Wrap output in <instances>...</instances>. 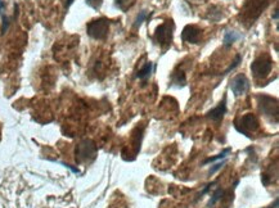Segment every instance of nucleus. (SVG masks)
Segmentation results:
<instances>
[{"mask_svg":"<svg viewBox=\"0 0 279 208\" xmlns=\"http://www.w3.org/2000/svg\"><path fill=\"white\" fill-rule=\"evenodd\" d=\"M88 35L90 38L97 40H103L107 38L108 31H110V21L107 18H99V19H94L86 27Z\"/></svg>","mask_w":279,"mask_h":208,"instance_id":"f257e3e1","label":"nucleus"},{"mask_svg":"<svg viewBox=\"0 0 279 208\" xmlns=\"http://www.w3.org/2000/svg\"><path fill=\"white\" fill-rule=\"evenodd\" d=\"M172 31H174V23L172 21H166L161 26H158L154 32V40L158 45L167 48L171 45L172 41Z\"/></svg>","mask_w":279,"mask_h":208,"instance_id":"f03ea898","label":"nucleus"},{"mask_svg":"<svg viewBox=\"0 0 279 208\" xmlns=\"http://www.w3.org/2000/svg\"><path fill=\"white\" fill-rule=\"evenodd\" d=\"M273 68V62L268 56H261L254 60L251 64V71L256 78H265Z\"/></svg>","mask_w":279,"mask_h":208,"instance_id":"7ed1b4c3","label":"nucleus"},{"mask_svg":"<svg viewBox=\"0 0 279 208\" xmlns=\"http://www.w3.org/2000/svg\"><path fill=\"white\" fill-rule=\"evenodd\" d=\"M269 0H248L243 8L244 18L248 21H255L265 8L268 7Z\"/></svg>","mask_w":279,"mask_h":208,"instance_id":"20e7f679","label":"nucleus"},{"mask_svg":"<svg viewBox=\"0 0 279 208\" xmlns=\"http://www.w3.org/2000/svg\"><path fill=\"white\" fill-rule=\"evenodd\" d=\"M230 89H232L233 94L236 96L244 95L250 89V81L244 75H238L230 82Z\"/></svg>","mask_w":279,"mask_h":208,"instance_id":"39448f33","label":"nucleus"},{"mask_svg":"<svg viewBox=\"0 0 279 208\" xmlns=\"http://www.w3.org/2000/svg\"><path fill=\"white\" fill-rule=\"evenodd\" d=\"M201 35H202L201 28H198L197 26L188 25L183 30L182 39L183 41L188 42V44H197V42H200Z\"/></svg>","mask_w":279,"mask_h":208,"instance_id":"423d86ee","label":"nucleus"},{"mask_svg":"<svg viewBox=\"0 0 279 208\" xmlns=\"http://www.w3.org/2000/svg\"><path fill=\"white\" fill-rule=\"evenodd\" d=\"M225 112H226V100L225 98H224L223 99V102L220 103L216 108H214V110H211L207 113V117L210 120L218 122V121L223 120V117H224Z\"/></svg>","mask_w":279,"mask_h":208,"instance_id":"0eeeda50","label":"nucleus"},{"mask_svg":"<svg viewBox=\"0 0 279 208\" xmlns=\"http://www.w3.org/2000/svg\"><path fill=\"white\" fill-rule=\"evenodd\" d=\"M258 120H256V117L252 116V114H246V116L242 118V127H248L251 130H255V129H258ZM243 129H241V132L243 131Z\"/></svg>","mask_w":279,"mask_h":208,"instance_id":"6e6552de","label":"nucleus"},{"mask_svg":"<svg viewBox=\"0 0 279 208\" xmlns=\"http://www.w3.org/2000/svg\"><path fill=\"white\" fill-rule=\"evenodd\" d=\"M152 71H153V63L148 62L142 70H139V72H138V77H139L140 80H147V78L150 76V74H152Z\"/></svg>","mask_w":279,"mask_h":208,"instance_id":"1a4fd4ad","label":"nucleus"},{"mask_svg":"<svg viewBox=\"0 0 279 208\" xmlns=\"http://www.w3.org/2000/svg\"><path fill=\"white\" fill-rule=\"evenodd\" d=\"M240 39V35L234 31H226L224 35V45L230 46L233 42H236L237 40Z\"/></svg>","mask_w":279,"mask_h":208,"instance_id":"9d476101","label":"nucleus"},{"mask_svg":"<svg viewBox=\"0 0 279 208\" xmlns=\"http://www.w3.org/2000/svg\"><path fill=\"white\" fill-rule=\"evenodd\" d=\"M232 152V149L230 148H226L224 149L222 153H219L218 155H215V157H210V158H207L206 161L204 162V165H207V163H211V162H216V161H219V159H225L226 155L229 154V153Z\"/></svg>","mask_w":279,"mask_h":208,"instance_id":"9b49d317","label":"nucleus"},{"mask_svg":"<svg viewBox=\"0 0 279 208\" xmlns=\"http://www.w3.org/2000/svg\"><path fill=\"white\" fill-rule=\"evenodd\" d=\"M172 82L178 85V86H184L186 85V75H184V72L183 71L175 72L174 76H172Z\"/></svg>","mask_w":279,"mask_h":208,"instance_id":"f8f14e48","label":"nucleus"},{"mask_svg":"<svg viewBox=\"0 0 279 208\" xmlns=\"http://www.w3.org/2000/svg\"><path fill=\"white\" fill-rule=\"evenodd\" d=\"M223 195H224V190H222V189H218V190L215 191L214 194H212V197H211V201L208 202V205H207V207H214L216 203H218L220 199L223 198Z\"/></svg>","mask_w":279,"mask_h":208,"instance_id":"ddd939ff","label":"nucleus"},{"mask_svg":"<svg viewBox=\"0 0 279 208\" xmlns=\"http://www.w3.org/2000/svg\"><path fill=\"white\" fill-rule=\"evenodd\" d=\"M102 3H103V0H86V4L93 9H99Z\"/></svg>","mask_w":279,"mask_h":208,"instance_id":"4468645a","label":"nucleus"},{"mask_svg":"<svg viewBox=\"0 0 279 208\" xmlns=\"http://www.w3.org/2000/svg\"><path fill=\"white\" fill-rule=\"evenodd\" d=\"M225 159H223L222 162H218L216 163V165H215V166H212L211 169H210V171H208V175H214L215 172H216V171H219V170L222 169L223 166H224V165H225Z\"/></svg>","mask_w":279,"mask_h":208,"instance_id":"2eb2a0df","label":"nucleus"},{"mask_svg":"<svg viewBox=\"0 0 279 208\" xmlns=\"http://www.w3.org/2000/svg\"><path fill=\"white\" fill-rule=\"evenodd\" d=\"M147 18V12L146 11H143V12H140V14L138 16V18H136V21H135V27H139L142 23H143V21Z\"/></svg>","mask_w":279,"mask_h":208,"instance_id":"dca6fc26","label":"nucleus"},{"mask_svg":"<svg viewBox=\"0 0 279 208\" xmlns=\"http://www.w3.org/2000/svg\"><path fill=\"white\" fill-rule=\"evenodd\" d=\"M8 27H9V19H8L7 16H3V27H1V34H5Z\"/></svg>","mask_w":279,"mask_h":208,"instance_id":"f3484780","label":"nucleus"},{"mask_svg":"<svg viewBox=\"0 0 279 208\" xmlns=\"http://www.w3.org/2000/svg\"><path fill=\"white\" fill-rule=\"evenodd\" d=\"M240 62H241V57H240V56H237L236 60H234V62H233V64H230V67L228 68V70H226V72H230V71L234 70V68H236L237 66H238V64H240Z\"/></svg>","mask_w":279,"mask_h":208,"instance_id":"a211bd4d","label":"nucleus"},{"mask_svg":"<svg viewBox=\"0 0 279 208\" xmlns=\"http://www.w3.org/2000/svg\"><path fill=\"white\" fill-rule=\"evenodd\" d=\"M66 167H67V169H70L72 171V172H75V173H80V171L77 169H75V167H72V166H70V165H65Z\"/></svg>","mask_w":279,"mask_h":208,"instance_id":"6ab92c4d","label":"nucleus"},{"mask_svg":"<svg viewBox=\"0 0 279 208\" xmlns=\"http://www.w3.org/2000/svg\"><path fill=\"white\" fill-rule=\"evenodd\" d=\"M189 3H196V4H200V3H205L206 0H188Z\"/></svg>","mask_w":279,"mask_h":208,"instance_id":"aec40b11","label":"nucleus"},{"mask_svg":"<svg viewBox=\"0 0 279 208\" xmlns=\"http://www.w3.org/2000/svg\"><path fill=\"white\" fill-rule=\"evenodd\" d=\"M74 3V0H67V1H66V7H70V5H71V4Z\"/></svg>","mask_w":279,"mask_h":208,"instance_id":"412c9836","label":"nucleus"},{"mask_svg":"<svg viewBox=\"0 0 279 208\" xmlns=\"http://www.w3.org/2000/svg\"><path fill=\"white\" fill-rule=\"evenodd\" d=\"M3 8H4V3L0 0V13H1V11H3Z\"/></svg>","mask_w":279,"mask_h":208,"instance_id":"4be33fe9","label":"nucleus"},{"mask_svg":"<svg viewBox=\"0 0 279 208\" xmlns=\"http://www.w3.org/2000/svg\"><path fill=\"white\" fill-rule=\"evenodd\" d=\"M273 18H274V19H278V11L274 12V16H273Z\"/></svg>","mask_w":279,"mask_h":208,"instance_id":"5701e85b","label":"nucleus"}]
</instances>
